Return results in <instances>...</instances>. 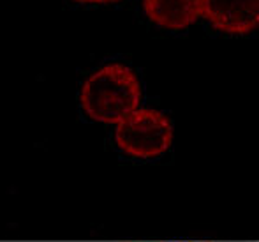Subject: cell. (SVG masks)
<instances>
[{"label": "cell", "instance_id": "obj_5", "mask_svg": "<svg viewBox=\"0 0 259 242\" xmlns=\"http://www.w3.org/2000/svg\"><path fill=\"white\" fill-rule=\"evenodd\" d=\"M83 4H106V2H115V0H78Z\"/></svg>", "mask_w": 259, "mask_h": 242}, {"label": "cell", "instance_id": "obj_4", "mask_svg": "<svg viewBox=\"0 0 259 242\" xmlns=\"http://www.w3.org/2000/svg\"><path fill=\"white\" fill-rule=\"evenodd\" d=\"M203 0H145V13L155 25L167 30L189 27L199 18Z\"/></svg>", "mask_w": 259, "mask_h": 242}, {"label": "cell", "instance_id": "obj_2", "mask_svg": "<svg viewBox=\"0 0 259 242\" xmlns=\"http://www.w3.org/2000/svg\"><path fill=\"white\" fill-rule=\"evenodd\" d=\"M115 140L123 152L133 157H155L171 147L173 126L157 110H136L118 122Z\"/></svg>", "mask_w": 259, "mask_h": 242}, {"label": "cell", "instance_id": "obj_3", "mask_svg": "<svg viewBox=\"0 0 259 242\" xmlns=\"http://www.w3.org/2000/svg\"><path fill=\"white\" fill-rule=\"evenodd\" d=\"M206 20L226 34H247L257 27V0H203Z\"/></svg>", "mask_w": 259, "mask_h": 242}, {"label": "cell", "instance_id": "obj_1", "mask_svg": "<svg viewBox=\"0 0 259 242\" xmlns=\"http://www.w3.org/2000/svg\"><path fill=\"white\" fill-rule=\"evenodd\" d=\"M79 101L90 119L104 124H118L138 110L141 87L129 67L120 64L104 65L87 78Z\"/></svg>", "mask_w": 259, "mask_h": 242}]
</instances>
